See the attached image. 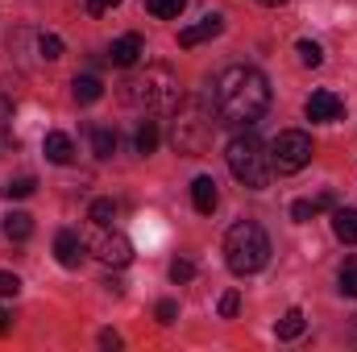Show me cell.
Segmentation results:
<instances>
[{"label": "cell", "instance_id": "7a4b0ae2", "mask_svg": "<svg viewBox=\"0 0 357 352\" xmlns=\"http://www.w3.org/2000/svg\"><path fill=\"white\" fill-rule=\"evenodd\" d=\"M121 88H125V99L133 108H142V112H175L178 99H183L178 75L171 67H162V63H154L146 71H133Z\"/></svg>", "mask_w": 357, "mask_h": 352}, {"label": "cell", "instance_id": "83f0119b", "mask_svg": "<svg viewBox=\"0 0 357 352\" xmlns=\"http://www.w3.org/2000/svg\"><path fill=\"white\" fill-rule=\"evenodd\" d=\"M17 294H21V278L13 269H4L0 273V298H17Z\"/></svg>", "mask_w": 357, "mask_h": 352}, {"label": "cell", "instance_id": "5bb4252c", "mask_svg": "<svg viewBox=\"0 0 357 352\" xmlns=\"http://www.w3.org/2000/svg\"><path fill=\"white\" fill-rule=\"evenodd\" d=\"M333 232H337V241L357 245V207H337L333 211Z\"/></svg>", "mask_w": 357, "mask_h": 352}, {"label": "cell", "instance_id": "2e32d148", "mask_svg": "<svg viewBox=\"0 0 357 352\" xmlns=\"http://www.w3.org/2000/svg\"><path fill=\"white\" fill-rule=\"evenodd\" d=\"M303 328H307V319H303V311H299V307H291V311L274 323L278 340H299V336H303Z\"/></svg>", "mask_w": 357, "mask_h": 352}, {"label": "cell", "instance_id": "d6a6232c", "mask_svg": "<svg viewBox=\"0 0 357 352\" xmlns=\"http://www.w3.org/2000/svg\"><path fill=\"white\" fill-rule=\"evenodd\" d=\"M8 328H13V315H8V307H0V336H8Z\"/></svg>", "mask_w": 357, "mask_h": 352}, {"label": "cell", "instance_id": "d590c367", "mask_svg": "<svg viewBox=\"0 0 357 352\" xmlns=\"http://www.w3.org/2000/svg\"><path fill=\"white\" fill-rule=\"evenodd\" d=\"M354 340H357V319H354Z\"/></svg>", "mask_w": 357, "mask_h": 352}, {"label": "cell", "instance_id": "ac0fdd59", "mask_svg": "<svg viewBox=\"0 0 357 352\" xmlns=\"http://www.w3.org/2000/svg\"><path fill=\"white\" fill-rule=\"evenodd\" d=\"M91 154H96L100 162H108V158L116 154V133L104 129V125H96V129H91Z\"/></svg>", "mask_w": 357, "mask_h": 352}, {"label": "cell", "instance_id": "9a60e30c", "mask_svg": "<svg viewBox=\"0 0 357 352\" xmlns=\"http://www.w3.org/2000/svg\"><path fill=\"white\" fill-rule=\"evenodd\" d=\"M4 237L17 241V245L29 241V237H33V216H29V211H13V216H4Z\"/></svg>", "mask_w": 357, "mask_h": 352}, {"label": "cell", "instance_id": "6da1fadb", "mask_svg": "<svg viewBox=\"0 0 357 352\" xmlns=\"http://www.w3.org/2000/svg\"><path fill=\"white\" fill-rule=\"evenodd\" d=\"M216 112L241 129L258 125L270 112V83L258 67H225L216 75Z\"/></svg>", "mask_w": 357, "mask_h": 352}, {"label": "cell", "instance_id": "52a82bcc", "mask_svg": "<svg viewBox=\"0 0 357 352\" xmlns=\"http://www.w3.org/2000/svg\"><path fill=\"white\" fill-rule=\"evenodd\" d=\"M303 112H307V120H316V125H333V120L345 116V99H341L337 91H312L307 104H303Z\"/></svg>", "mask_w": 357, "mask_h": 352}, {"label": "cell", "instance_id": "277c9868", "mask_svg": "<svg viewBox=\"0 0 357 352\" xmlns=\"http://www.w3.org/2000/svg\"><path fill=\"white\" fill-rule=\"evenodd\" d=\"M225 262L237 278H250L270 262V237L262 232V224L241 220L225 232Z\"/></svg>", "mask_w": 357, "mask_h": 352}, {"label": "cell", "instance_id": "cb8c5ba5", "mask_svg": "<svg viewBox=\"0 0 357 352\" xmlns=\"http://www.w3.org/2000/svg\"><path fill=\"white\" fill-rule=\"evenodd\" d=\"M295 50H299V63H303V67H320V63H324V50H320V42H307V38H303Z\"/></svg>", "mask_w": 357, "mask_h": 352}, {"label": "cell", "instance_id": "1f68e13d", "mask_svg": "<svg viewBox=\"0 0 357 352\" xmlns=\"http://www.w3.org/2000/svg\"><path fill=\"white\" fill-rule=\"evenodd\" d=\"M100 344H104V349H121V336H116V332H100Z\"/></svg>", "mask_w": 357, "mask_h": 352}, {"label": "cell", "instance_id": "7402d4cb", "mask_svg": "<svg viewBox=\"0 0 357 352\" xmlns=\"http://www.w3.org/2000/svg\"><path fill=\"white\" fill-rule=\"evenodd\" d=\"M183 4H187V0H146V8H150L158 21H175L178 13H183Z\"/></svg>", "mask_w": 357, "mask_h": 352}, {"label": "cell", "instance_id": "30bf717a", "mask_svg": "<svg viewBox=\"0 0 357 352\" xmlns=\"http://www.w3.org/2000/svg\"><path fill=\"white\" fill-rule=\"evenodd\" d=\"M142 50H146V42H142L137 33H125V38H116V42L108 46V63H112V67H133V63L142 58Z\"/></svg>", "mask_w": 357, "mask_h": 352}, {"label": "cell", "instance_id": "9c48e42d", "mask_svg": "<svg viewBox=\"0 0 357 352\" xmlns=\"http://www.w3.org/2000/svg\"><path fill=\"white\" fill-rule=\"evenodd\" d=\"M220 29H225V17H220V13H208V17H199L195 25L178 29V46H183V50H191V46H199V42L220 38Z\"/></svg>", "mask_w": 357, "mask_h": 352}, {"label": "cell", "instance_id": "e575fe53", "mask_svg": "<svg viewBox=\"0 0 357 352\" xmlns=\"http://www.w3.org/2000/svg\"><path fill=\"white\" fill-rule=\"evenodd\" d=\"M258 4H266V8H278V4H287V0H258Z\"/></svg>", "mask_w": 357, "mask_h": 352}, {"label": "cell", "instance_id": "d6986e66", "mask_svg": "<svg viewBox=\"0 0 357 352\" xmlns=\"http://www.w3.org/2000/svg\"><path fill=\"white\" fill-rule=\"evenodd\" d=\"M137 154H154L158 150V141H162V129H158V120H142V129H137Z\"/></svg>", "mask_w": 357, "mask_h": 352}, {"label": "cell", "instance_id": "4316f807", "mask_svg": "<svg viewBox=\"0 0 357 352\" xmlns=\"http://www.w3.org/2000/svg\"><path fill=\"white\" fill-rule=\"evenodd\" d=\"M312 216H316V203H312V199H295V203H291V220H295V224H307Z\"/></svg>", "mask_w": 357, "mask_h": 352}, {"label": "cell", "instance_id": "d4e9b609", "mask_svg": "<svg viewBox=\"0 0 357 352\" xmlns=\"http://www.w3.org/2000/svg\"><path fill=\"white\" fill-rule=\"evenodd\" d=\"M341 294L345 298H357V262H349L341 269Z\"/></svg>", "mask_w": 357, "mask_h": 352}, {"label": "cell", "instance_id": "603a6c76", "mask_svg": "<svg viewBox=\"0 0 357 352\" xmlns=\"http://www.w3.org/2000/svg\"><path fill=\"white\" fill-rule=\"evenodd\" d=\"M38 54H42L46 63L63 58V38H59V33H42V38H38Z\"/></svg>", "mask_w": 357, "mask_h": 352}, {"label": "cell", "instance_id": "484cf974", "mask_svg": "<svg viewBox=\"0 0 357 352\" xmlns=\"http://www.w3.org/2000/svg\"><path fill=\"white\" fill-rule=\"evenodd\" d=\"M191 278H195V265L183 262V257H175V262H171V282L183 286V282H191Z\"/></svg>", "mask_w": 357, "mask_h": 352}, {"label": "cell", "instance_id": "f1b7e54d", "mask_svg": "<svg viewBox=\"0 0 357 352\" xmlns=\"http://www.w3.org/2000/svg\"><path fill=\"white\" fill-rule=\"evenodd\" d=\"M154 315H158V323H175L178 319V303L175 298H162V303L154 307Z\"/></svg>", "mask_w": 357, "mask_h": 352}, {"label": "cell", "instance_id": "836d02e7", "mask_svg": "<svg viewBox=\"0 0 357 352\" xmlns=\"http://www.w3.org/2000/svg\"><path fill=\"white\" fill-rule=\"evenodd\" d=\"M8 116H13V104H8V99H4V95H0V125H4V120H8Z\"/></svg>", "mask_w": 357, "mask_h": 352}, {"label": "cell", "instance_id": "3957f363", "mask_svg": "<svg viewBox=\"0 0 357 352\" xmlns=\"http://www.w3.org/2000/svg\"><path fill=\"white\" fill-rule=\"evenodd\" d=\"M212 137H216L212 108L204 99H178L175 120H171V145H175V154L199 158V154H208Z\"/></svg>", "mask_w": 357, "mask_h": 352}, {"label": "cell", "instance_id": "7c38bea8", "mask_svg": "<svg viewBox=\"0 0 357 352\" xmlns=\"http://www.w3.org/2000/svg\"><path fill=\"white\" fill-rule=\"evenodd\" d=\"M191 203H195V211L199 216H212L216 211V203H220V191H216V182L208 175H199L191 182Z\"/></svg>", "mask_w": 357, "mask_h": 352}, {"label": "cell", "instance_id": "ffe728a7", "mask_svg": "<svg viewBox=\"0 0 357 352\" xmlns=\"http://www.w3.org/2000/svg\"><path fill=\"white\" fill-rule=\"evenodd\" d=\"M33 191H38V182H33L29 175H25V178H13V182H4V186H0V195H4V199H29Z\"/></svg>", "mask_w": 357, "mask_h": 352}, {"label": "cell", "instance_id": "8992f818", "mask_svg": "<svg viewBox=\"0 0 357 352\" xmlns=\"http://www.w3.org/2000/svg\"><path fill=\"white\" fill-rule=\"evenodd\" d=\"M312 162V137L299 133V129H287L270 141V166L278 175H299L303 166Z\"/></svg>", "mask_w": 357, "mask_h": 352}, {"label": "cell", "instance_id": "8fae6325", "mask_svg": "<svg viewBox=\"0 0 357 352\" xmlns=\"http://www.w3.org/2000/svg\"><path fill=\"white\" fill-rule=\"evenodd\" d=\"M54 257H59V265H67V269H79V262H84V241H79V232H59L54 237Z\"/></svg>", "mask_w": 357, "mask_h": 352}, {"label": "cell", "instance_id": "e0dca14e", "mask_svg": "<svg viewBox=\"0 0 357 352\" xmlns=\"http://www.w3.org/2000/svg\"><path fill=\"white\" fill-rule=\"evenodd\" d=\"M71 95H75V104H96V99L104 95V83H100L96 75H75V83H71Z\"/></svg>", "mask_w": 357, "mask_h": 352}, {"label": "cell", "instance_id": "4dcf8cb0", "mask_svg": "<svg viewBox=\"0 0 357 352\" xmlns=\"http://www.w3.org/2000/svg\"><path fill=\"white\" fill-rule=\"evenodd\" d=\"M121 0H88V13L91 17H100V13H108V8H116Z\"/></svg>", "mask_w": 357, "mask_h": 352}, {"label": "cell", "instance_id": "4fadbf2b", "mask_svg": "<svg viewBox=\"0 0 357 352\" xmlns=\"http://www.w3.org/2000/svg\"><path fill=\"white\" fill-rule=\"evenodd\" d=\"M42 150H46V162H54V166H67V162L75 158V141H71L67 133H46Z\"/></svg>", "mask_w": 357, "mask_h": 352}, {"label": "cell", "instance_id": "ba28073f", "mask_svg": "<svg viewBox=\"0 0 357 352\" xmlns=\"http://www.w3.org/2000/svg\"><path fill=\"white\" fill-rule=\"evenodd\" d=\"M91 249H96V257L104 265H129L133 262V245H129V237H121V232H100L96 241H91Z\"/></svg>", "mask_w": 357, "mask_h": 352}, {"label": "cell", "instance_id": "5b68a950", "mask_svg": "<svg viewBox=\"0 0 357 352\" xmlns=\"http://www.w3.org/2000/svg\"><path fill=\"white\" fill-rule=\"evenodd\" d=\"M225 158H229V170H233V178H237L241 186H250V191H266L270 186V175H274L270 150L254 137V133H237V137L229 141Z\"/></svg>", "mask_w": 357, "mask_h": 352}, {"label": "cell", "instance_id": "f546056e", "mask_svg": "<svg viewBox=\"0 0 357 352\" xmlns=\"http://www.w3.org/2000/svg\"><path fill=\"white\" fill-rule=\"evenodd\" d=\"M237 311H241V294H237V290H229V294L220 298V315H225V319H233Z\"/></svg>", "mask_w": 357, "mask_h": 352}, {"label": "cell", "instance_id": "44dd1931", "mask_svg": "<svg viewBox=\"0 0 357 352\" xmlns=\"http://www.w3.org/2000/svg\"><path fill=\"white\" fill-rule=\"evenodd\" d=\"M88 216H91V224H96V228H108V224L116 220V203H112V199H96Z\"/></svg>", "mask_w": 357, "mask_h": 352}]
</instances>
